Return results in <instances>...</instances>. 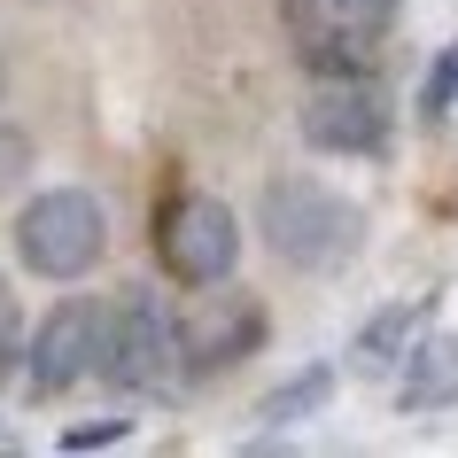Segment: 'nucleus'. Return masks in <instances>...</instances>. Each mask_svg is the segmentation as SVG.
Instances as JSON below:
<instances>
[{
  "mask_svg": "<svg viewBox=\"0 0 458 458\" xmlns=\"http://www.w3.org/2000/svg\"><path fill=\"white\" fill-rule=\"evenodd\" d=\"M265 242L295 272H342L365 242V210L350 194L318 187V179H272L265 187Z\"/></svg>",
  "mask_w": 458,
  "mask_h": 458,
  "instance_id": "obj_1",
  "label": "nucleus"
},
{
  "mask_svg": "<svg viewBox=\"0 0 458 458\" xmlns=\"http://www.w3.org/2000/svg\"><path fill=\"white\" fill-rule=\"evenodd\" d=\"M101 249H109V217L86 187H47L31 194L24 217H16V257L24 272L39 280H78V272L101 265Z\"/></svg>",
  "mask_w": 458,
  "mask_h": 458,
  "instance_id": "obj_2",
  "label": "nucleus"
},
{
  "mask_svg": "<svg viewBox=\"0 0 458 458\" xmlns=\"http://www.w3.org/2000/svg\"><path fill=\"white\" fill-rule=\"evenodd\" d=\"M179 358H187V335H179V318L164 311V295L148 288H124L109 303V350H101V373L117 388H171L179 381Z\"/></svg>",
  "mask_w": 458,
  "mask_h": 458,
  "instance_id": "obj_3",
  "label": "nucleus"
},
{
  "mask_svg": "<svg viewBox=\"0 0 458 458\" xmlns=\"http://www.w3.org/2000/svg\"><path fill=\"white\" fill-rule=\"evenodd\" d=\"M156 257H164V272L179 288H217L233 272V257H242V225H233V210L217 194H179L156 217Z\"/></svg>",
  "mask_w": 458,
  "mask_h": 458,
  "instance_id": "obj_4",
  "label": "nucleus"
},
{
  "mask_svg": "<svg viewBox=\"0 0 458 458\" xmlns=\"http://www.w3.org/2000/svg\"><path fill=\"white\" fill-rule=\"evenodd\" d=\"M101 350H109V311L71 295V303H55L39 318V335H31V358H24V381L31 396H63L78 388L86 373H101Z\"/></svg>",
  "mask_w": 458,
  "mask_h": 458,
  "instance_id": "obj_5",
  "label": "nucleus"
},
{
  "mask_svg": "<svg viewBox=\"0 0 458 458\" xmlns=\"http://www.w3.org/2000/svg\"><path fill=\"white\" fill-rule=\"evenodd\" d=\"M303 140H311L318 156H381L388 148L381 94H373L358 71L350 78H318L311 101H303Z\"/></svg>",
  "mask_w": 458,
  "mask_h": 458,
  "instance_id": "obj_6",
  "label": "nucleus"
},
{
  "mask_svg": "<svg viewBox=\"0 0 458 458\" xmlns=\"http://www.w3.org/2000/svg\"><path fill=\"white\" fill-rule=\"evenodd\" d=\"M396 404L404 411H451L458 404V335H420L404 373H396Z\"/></svg>",
  "mask_w": 458,
  "mask_h": 458,
  "instance_id": "obj_7",
  "label": "nucleus"
},
{
  "mask_svg": "<svg viewBox=\"0 0 458 458\" xmlns=\"http://www.w3.org/2000/svg\"><path fill=\"white\" fill-rule=\"evenodd\" d=\"M257 335H265V311H257L249 295H233V303H217V311L187 335V358H194V373H217V365H242L249 350H257Z\"/></svg>",
  "mask_w": 458,
  "mask_h": 458,
  "instance_id": "obj_8",
  "label": "nucleus"
},
{
  "mask_svg": "<svg viewBox=\"0 0 458 458\" xmlns=\"http://www.w3.org/2000/svg\"><path fill=\"white\" fill-rule=\"evenodd\" d=\"M411 342H420V303H381L358 327V342H350V373L358 381H381V373H396L411 358Z\"/></svg>",
  "mask_w": 458,
  "mask_h": 458,
  "instance_id": "obj_9",
  "label": "nucleus"
},
{
  "mask_svg": "<svg viewBox=\"0 0 458 458\" xmlns=\"http://www.w3.org/2000/svg\"><path fill=\"white\" fill-rule=\"evenodd\" d=\"M327 396H335V365H303L295 381H280V388L265 396V404H257V420H265V428L280 435V428H295V420H311V411L327 404Z\"/></svg>",
  "mask_w": 458,
  "mask_h": 458,
  "instance_id": "obj_10",
  "label": "nucleus"
},
{
  "mask_svg": "<svg viewBox=\"0 0 458 458\" xmlns=\"http://www.w3.org/2000/svg\"><path fill=\"white\" fill-rule=\"evenodd\" d=\"M451 86H458V47H443L435 71H428V86H420V117H443V109H451Z\"/></svg>",
  "mask_w": 458,
  "mask_h": 458,
  "instance_id": "obj_11",
  "label": "nucleus"
},
{
  "mask_svg": "<svg viewBox=\"0 0 458 458\" xmlns=\"http://www.w3.org/2000/svg\"><path fill=\"white\" fill-rule=\"evenodd\" d=\"M101 443H124V420H94V428L63 435V451H101Z\"/></svg>",
  "mask_w": 458,
  "mask_h": 458,
  "instance_id": "obj_12",
  "label": "nucleus"
},
{
  "mask_svg": "<svg viewBox=\"0 0 458 458\" xmlns=\"http://www.w3.org/2000/svg\"><path fill=\"white\" fill-rule=\"evenodd\" d=\"M8 358H16V295L0 288V373H8Z\"/></svg>",
  "mask_w": 458,
  "mask_h": 458,
  "instance_id": "obj_13",
  "label": "nucleus"
}]
</instances>
